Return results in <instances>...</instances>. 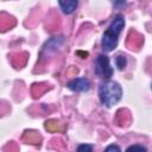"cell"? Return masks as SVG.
Masks as SVG:
<instances>
[{"label":"cell","instance_id":"6da1fadb","mask_svg":"<svg viewBox=\"0 0 152 152\" xmlns=\"http://www.w3.org/2000/svg\"><path fill=\"white\" fill-rule=\"evenodd\" d=\"M124 26H125V19L121 14H118L103 33L101 45H102V49L104 51L109 52V51H113L116 48L118 38H119V34L121 33Z\"/></svg>","mask_w":152,"mask_h":152},{"label":"cell","instance_id":"8992f818","mask_svg":"<svg viewBox=\"0 0 152 152\" xmlns=\"http://www.w3.org/2000/svg\"><path fill=\"white\" fill-rule=\"evenodd\" d=\"M115 62H116V66H118L120 70H122V69L126 66V57L122 56V55H119V56L116 57Z\"/></svg>","mask_w":152,"mask_h":152},{"label":"cell","instance_id":"9c48e42d","mask_svg":"<svg viewBox=\"0 0 152 152\" xmlns=\"http://www.w3.org/2000/svg\"><path fill=\"white\" fill-rule=\"evenodd\" d=\"M104 152H121V151H120V147L118 145L112 144V145L107 146V148L104 150Z\"/></svg>","mask_w":152,"mask_h":152},{"label":"cell","instance_id":"3957f363","mask_svg":"<svg viewBox=\"0 0 152 152\" xmlns=\"http://www.w3.org/2000/svg\"><path fill=\"white\" fill-rule=\"evenodd\" d=\"M95 72L101 78L108 80L113 75V69L109 64V59L104 55H100L95 61Z\"/></svg>","mask_w":152,"mask_h":152},{"label":"cell","instance_id":"52a82bcc","mask_svg":"<svg viewBox=\"0 0 152 152\" xmlns=\"http://www.w3.org/2000/svg\"><path fill=\"white\" fill-rule=\"evenodd\" d=\"M126 152H147V151L142 145H132L126 150Z\"/></svg>","mask_w":152,"mask_h":152},{"label":"cell","instance_id":"5b68a950","mask_svg":"<svg viewBox=\"0 0 152 152\" xmlns=\"http://www.w3.org/2000/svg\"><path fill=\"white\" fill-rule=\"evenodd\" d=\"M59 6H61V8L63 10L64 13L70 14V13H72V12L76 10V7H77V1H74V0L59 1Z\"/></svg>","mask_w":152,"mask_h":152},{"label":"cell","instance_id":"7a4b0ae2","mask_svg":"<svg viewBox=\"0 0 152 152\" xmlns=\"http://www.w3.org/2000/svg\"><path fill=\"white\" fill-rule=\"evenodd\" d=\"M99 96H100L102 104L110 107L120 101V99L122 96V89L118 82L107 81L100 86Z\"/></svg>","mask_w":152,"mask_h":152},{"label":"cell","instance_id":"ba28073f","mask_svg":"<svg viewBox=\"0 0 152 152\" xmlns=\"http://www.w3.org/2000/svg\"><path fill=\"white\" fill-rule=\"evenodd\" d=\"M77 152H93V147H91V145L83 144V145H80L78 146Z\"/></svg>","mask_w":152,"mask_h":152},{"label":"cell","instance_id":"277c9868","mask_svg":"<svg viewBox=\"0 0 152 152\" xmlns=\"http://www.w3.org/2000/svg\"><path fill=\"white\" fill-rule=\"evenodd\" d=\"M68 88L74 90V91H86L90 88V83L87 78L84 77H78L74 78L68 83Z\"/></svg>","mask_w":152,"mask_h":152}]
</instances>
